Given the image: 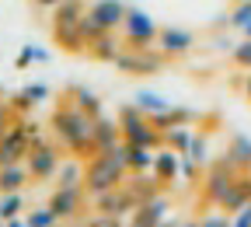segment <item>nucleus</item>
<instances>
[{
    "label": "nucleus",
    "mask_w": 251,
    "mask_h": 227,
    "mask_svg": "<svg viewBox=\"0 0 251 227\" xmlns=\"http://www.w3.org/2000/svg\"><path fill=\"white\" fill-rule=\"evenodd\" d=\"M241 185H244V192H248V203H251V178H241Z\"/></svg>",
    "instance_id": "34"
},
{
    "label": "nucleus",
    "mask_w": 251,
    "mask_h": 227,
    "mask_svg": "<svg viewBox=\"0 0 251 227\" xmlns=\"http://www.w3.org/2000/svg\"><path fill=\"white\" fill-rule=\"evenodd\" d=\"M21 210H25L21 192H0V217H4V224H7V220H14Z\"/></svg>",
    "instance_id": "21"
},
{
    "label": "nucleus",
    "mask_w": 251,
    "mask_h": 227,
    "mask_svg": "<svg viewBox=\"0 0 251 227\" xmlns=\"http://www.w3.org/2000/svg\"><path fill=\"white\" fill-rule=\"evenodd\" d=\"M199 168H202V165H196L188 154H181V178H185V182H196V171H199Z\"/></svg>",
    "instance_id": "26"
},
{
    "label": "nucleus",
    "mask_w": 251,
    "mask_h": 227,
    "mask_svg": "<svg viewBox=\"0 0 251 227\" xmlns=\"http://www.w3.org/2000/svg\"><path fill=\"white\" fill-rule=\"evenodd\" d=\"M35 4H42V7H59L63 0H35Z\"/></svg>",
    "instance_id": "33"
},
{
    "label": "nucleus",
    "mask_w": 251,
    "mask_h": 227,
    "mask_svg": "<svg viewBox=\"0 0 251 227\" xmlns=\"http://www.w3.org/2000/svg\"><path fill=\"white\" fill-rule=\"evenodd\" d=\"M161 185H168V182H175L178 175H181V154L175 150V147H161L157 150V161H153V171H150Z\"/></svg>",
    "instance_id": "12"
},
{
    "label": "nucleus",
    "mask_w": 251,
    "mask_h": 227,
    "mask_svg": "<svg viewBox=\"0 0 251 227\" xmlns=\"http://www.w3.org/2000/svg\"><path fill=\"white\" fill-rule=\"evenodd\" d=\"M199 224H202V227H230L234 217H202Z\"/></svg>",
    "instance_id": "31"
},
{
    "label": "nucleus",
    "mask_w": 251,
    "mask_h": 227,
    "mask_svg": "<svg viewBox=\"0 0 251 227\" xmlns=\"http://www.w3.org/2000/svg\"><path fill=\"white\" fill-rule=\"evenodd\" d=\"M11 115H14V109H11L7 102H0V137H4L7 129L14 126V119H11Z\"/></svg>",
    "instance_id": "27"
},
{
    "label": "nucleus",
    "mask_w": 251,
    "mask_h": 227,
    "mask_svg": "<svg viewBox=\"0 0 251 227\" xmlns=\"http://www.w3.org/2000/svg\"><path fill=\"white\" fill-rule=\"evenodd\" d=\"M164 53H147V49H136L129 46V53H119L115 56V67L122 74H161L164 70Z\"/></svg>",
    "instance_id": "5"
},
{
    "label": "nucleus",
    "mask_w": 251,
    "mask_h": 227,
    "mask_svg": "<svg viewBox=\"0 0 251 227\" xmlns=\"http://www.w3.org/2000/svg\"><path fill=\"white\" fill-rule=\"evenodd\" d=\"M0 224H4V217H0Z\"/></svg>",
    "instance_id": "37"
},
{
    "label": "nucleus",
    "mask_w": 251,
    "mask_h": 227,
    "mask_svg": "<svg viewBox=\"0 0 251 227\" xmlns=\"http://www.w3.org/2000/svg\"><path fill=\"white\" fill-rule=\"evenodd\" d=\"M188 157H192L196 165H209V143H206V140H202L199 133L192 137V147H188Z\"/></svg>",
    "instance_id": "24"
},
{
    "label": "nucleus",
    "mask_w": 251,
    "mask_h": 227,
    "mask_svg": "<svg viewBox=\"0 0 251 227\" xmlns=\"http://www.w3.org/2000/svg\"><path fill=\"white\" fill-rule=\"evenodd\" d=\"M91 56H94V59H105V63H115L119 46L112 42L108 31H105V35H98V39H91Z\"/></svg>",
    "instance_id": "20"
},
{
    "label": "nucleus",
    "mask_w": 251,
    "mask_h": 227,
    "mask_svg": "<svg viewBox=\"0 0 251 227\" xmlns=\"http://www.w3.org/2000/svg\"><path fill=\"white\" fill-rule=\"evenodd\" d=\"M25 94H28L31 102H46V98H49L52 91H49L46 84H28V87H25Z\"/></svg>",
    "instance_id": "28"
},
{
    "label": "nucleus",
    "mask_w": 251,
    "mask_h": 227,
    "mask_svg": "<svg viewBox=\"0 0 251 227\" xmlns=\"http://www.w3.org/2000/svg\"><path fill=\"white\" fill-rule=\"evenodd\" d=\"M84 171H87V165L80 157H63L59 161V185H84Z\"/></svg>",
    "instance_id": "17"
},
{
    "label": "nucleus",
    "mask_w": 251,
    "mask_h": 227,
    "mask_svg": "<svg viewBox=\"0 0 251 227\" xmlns=\"http://www.w3.org/2000/svg\"><path fill=\"white\" fill-rule=\"evenodd\" d=\"M244 35H248V39H251V21H248V25H244Z\"/></svg>",
    "instance_id": "36"
},
{
    "label": "nucleus",
    "mask_w": 251,
    "mask_h": 227,
    "mask_svg": "<svg viewBox=\"0 0 251 227\" xmlns=\"http://www.w3.org/2000/svg\"><path fill=\"white\" fill-rule=\"evenodd\" d=\"M70 102H74V105H80V109H84L87 115H94V119L101 115V98H98V94H94L91 87H80V84H77V87H70Z\"/></svg>",
    "instance_id": "18"
},
{
    "label": "nucleus",
    "mask_w": 251,
    "mask_h": 227,
    "mask_svg": "<svg viewBox=\"0 0 251 227\" xmlns=\"http://www.w3.org/2000/svg\"><path fill=\"white\" fill-rule=\"evenodd\" d=\"M227 21H230V28H241V31H244V25L251 21V0H237V7L230 11Z\"/></svg>",
    "instance_id": "23"
},
{
    "label": "nucleus",
    "mask_w": 251,
    "mask_h": 227,
    "mask_svg": "<svg viewBox=\"0 0 251 227\" xmlns=\"http://www.w3.org/2000/svg\"><path fill=\"white\" fill-rule=\"evenodd\" d=\"M49 59V49H42V46H35V63H46Z\"/></svg>",
    "instance_id": "32"
},
{
    "label": "nucleus",
    "mask_w": 251,
    "mask_h": 227,
    "mask_svg": "<svg viewBox=\"0 0 251 227\" xmlns=\"http://www.w3.org/2000/svg\"><path fill=\"white\" fill-rule=\"evenodd\" d=\"M157 46H161L164 56H185L188 49L196 46V35H192V31H185V28H161Z\"/></svg>",
    "instance_id": "11"
},
{
    "label": "nucleus",
    "mask_w": 251,
    "mask_h": 227,
    "mask_svg": "<svg viewBox=\"0 0 251 227\" xmlns=\"http://www.w3.org/2000/svg\"><path fill=\"white\" fill-rule=\"evenodd\" d=\"M126 14H129V7H126L122 0H94L91 11H84V21H80L84 25V35L87 39H98V35H105V31L122 28Z\"/></svg>",
    "instance_id": "3"
},
{
    "label": "nucleus",
    "mask_w": 251,
    "mask_h": 227,
    "mask_svg": "<svg viewBox=\"0 0 251 227\" xmlns=\"http://www.w3.org/2000/svg\"><path fill=\"white\" fill-rule=\"evenodd\" d=\"M31 178L28 165L18 161V165H0V192H21V185Z\"/></svg>",
    "instance_id": "13"
},
{
    "label": "nucleus",
    "mask_w": 251,
    "mask_h": 227,
    "mask_svg": "<svg viewBox=\"0 0 251 227\" xmlns=\"http://www.w3.org/2000/svg\"><path fill=\"white\" fill-rule=\"evenodd\" d=\"M227 161H230L234 168H251V140H248L244 133H234V137H230Z\"/></svg>",
    "instance_id": "16"
},
{
    "label": "nucleus",
    "mask_w": 251,
    "mask_h": 227,
    "mask_svg": "<svg viewBox=\"0 0 251 227\" xmlns=\"http://www.w3.org/2000/svg\"><path fill=\"white\" fill-rule=\"evenodd\" d=\"M49 206L56 210L59 220H70V217L80 213V206H84V185H59V189L52 192Z\"/></svg>",
    "instance_id": "8"
},
{
    "label": "nucleus",
    "mask_w": 251,
    "mask_h": 227,
    "mask_svg": "<svg viewBox=\"0 0 251 227\" xmlns=\"http://www.w3.org/2000/svg\"><path fill=\"white\" fill-rule=\"evenodd\" d=\"M14 63H18V67H21V70L28 67V63H35V46H25V49L18 53V59H14Z\"/></svg>",
    "instance_id": "29"
},
{
    "label": "nucleus",
    "mask_w": 251,
    "mask_h": 227,
    "mask_svg": "<svg viewBox=\"0 0 251 227\" xmlns=\"http://www.w3.org/2000/svg\"><path fill=\"white\" fill-rule=\"evenodd\" d=\"M28 227H52V224H59V217H56V210L52 206H42V210H31L28 217Z\"/></svg>",
    "instance_id": "22"
},
{
    "label": "nucleus",
    "mask_w": 251,
    "mask_h": 227,
    "mask_svg": "<svg viewBox=\"0 0 251 227\" xmlns=\"http://www.w3.org/2000/svg\"><path fill=\"white\" fill-rule=\"evenodd\" d=\"M234 63L244 70H251V39H244L241 46H234Z\"/></svg>",
    "instance_id": "25"
},
{
    "label": "nucleus",
    "mask_w": 251,
    "mask_h": 227,
    "mask_svg": "<svg viewBox=\"0 0 251 227\" xmlns=\"http://www.w3.org/2000/svg\"><path fill=\"white\" fill-rule=\"evenodd\" d=\"M244 94L251 98V74H248V81H244Z\"/></svg>",
    "instance_id": "35"
},
{
    "label": "nucleus",
    "mask_w": 251,
    "mask_h": 227,
    "mask_svg": "<svg viewBox=\"0 0 251 227\" xmlns=\"http://www.w3.org/2000/svg\"><path fill=\"white\" fill-rule=\"evenodd\" d=\"M59 150L56 147H49V143H39V147H31L28 150V157H25V165H28V171H31V178L35 182H46V178H52L56 171H59Z\"/></svg>",
    "instance_id": "6"
},
{
    "label": "nucleus",
    "mask_w": 251,
    "mask_h": 227,
    "mask_svg": "<svg viewBox=\"0 0 251 227\" xmlns=\"http://www.w3.org/2000/svg\"><path fill=\"white\" fill-rule=\"evenodd\" d=\"M126 154H129V143H119L112 150H101V154H94L87 161V171H84V189L91 192V196H101V192L108 189H119L126 171H129V165H126Z\"/></svg>",
    "instance_id": "1"
},
{
    "label": "nucleus",
    "mask_w": 251,
    "mask_h": 227,
    "mask_svg": "<svg viewBox=\"0 0 251 227\" xmlns=\"http://www.w3.org/2000/svg\"><path fill=\"white\" fill-rule=\"evenodd\" d=\"M28 150H31V143L25 137V129H21V122H14L7 133L0 137V165H18V161L28 157Z\"/></svg>",
    "instance_id": "7"
},
{
    "label": "nucleus",
    "mask_w": 251,
    "mask_h": 227,
    "mask_svg": "<svg viewBox=\"0 0 251 227\" xmlns=\"http://www.w3.org/2000/svg\"><path fill=\"white\" fill-rule=\"evenodd\" d=\"M122 35H126V42L136 46V49H150V46H157L161 28L153 25V18H150L147 11L129 7V14H126V21H122Z\"/></svg>",
    "instance_id": "4"
},
{
    "label": "nucleus",
    "mask_w": 251,
    "mask_h": 227,
    "mask_svg": "<svg viewBox=\"0 0 251 227\" xmlns=\"http://www.w3.org/2000/svg\"><path fill=\"white\" fill-rule=\"evenodd\" d=\"M153 161H157V147L129 143V154H126V165H129V171H153Z\"/></svg>",
    "instance_id": "15"
},
{
    "label": "nucleus",
    "mask_w": 251,
    "mask_h": 227,
    "mask_svg": "<svg viewBox=\"0 0 251 227\" xmlns=\"http://www.w3.org/2000/svg\"><path fill=\"white\" fill-rule=\"evenodd\" d=\"M133 105H136L140 112H147V115H161V112H168L175 102H168L164 94H157V91H136V94H133Z\"/></svg>",
    "instance_id": "14"
},
{
    "label": "nucleus",
    "mask_w": 251,
    "mask_h": 227,
    "mask_svg": "<svg viewBox=\"0 0 251 227\" xmlns=\"http://www.w3.org/2000/svg\"><path fill=\"white\" fill-rule=\"evenodd\" d=\"M192 137H196V129H188V126H171V129H164V143L175 147L178 154H188Z\"/></svg>",
    "instance_id": "19"
},
{
    "label": "nucleus",
    "mask_w": 251,
    "mask_h": 227,
    "mask_svg": "<svg viewBox=\"0 0 251 227\" xmlns=\"http://www.w3.org/2000/svg\"><path fill=\"white\" fill-rule=\"evenodd\" d=\"M31 105H35V102H31L25 91H21V94H14V102H11V109H14V112H28Z\"/></svg>",
    "instance_id": "30"
},
{
    "label": "nucleus",
    "mask_w": 251,
    "mask_h": 227,
    "mask_svg": "<svg viewBox=\"0 0 251 227\" xmlns=\"http://www.w3.org/2000/svg\"><path fill=\"white\" fill-rule=\"evenodd\" d=\"M119 140H122L119 119H108V115H98V119H94V143H91V154L112 150V147H119Z\"/></svg>",
    "instance_id": "10"
},
{
    "label": "nucleus",
    "mask_w": 251,
    "mask_h": 227,
    "mask_svg": "<svg viewBox=\"0 0 251 227\" xmlns=\"http://www.w3.org/2000/svg\"><path fill=\"white\" fill-rule=\"evenodd\" d=\"M52 129H56V140L67 147L70 154H87L91 143H94V115H87L74 102H67L63 109H56Z\"/></svg>",
    "instance_id": "2"
},
{
    "label": "nucleus",
    "mask_w": 251,
    "mask_h": 227,
    "mask_svg": "<svg viewBox=\"0 0 251 227\" xmlns=\"http://www.w3.org/2000/svg\"><path fill=\"white\" fill-rule=\"evenodd\" d=\"M171 210V203H168V196H161V192H157V196H150L147 203H140L136 210H133V224L136 227H157V224H168V213Z\"/></svg>",
    "instance_id": "9"
}]
</instances>
